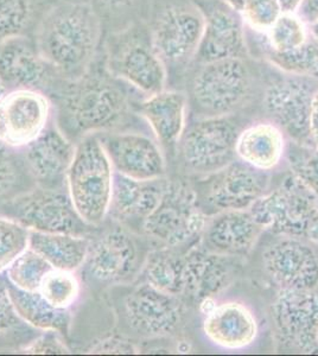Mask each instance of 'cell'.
Listing matches in <instances>:
<instances>
[{"label":"cell","mask_w":318,"mask_h":356,"mask_svg":"<svg viewBox=\"0 0 318 356\" xmlns=\"http://www.w3.org/2000/svg\"><path fill=\"white\" fill-rule=\"evenodd\" d=\"M100 36V19L90 5L65 3L40 22L36 47L51 68L73 81L88 72Z\"/></svg>","instance_id":"1"},{"label":"cell","mask_w":318,"mask_h":356,"mask_svg":"<svg viewBox=\"0 0 318 356\" xmlns=\"http://www.w3.org/2000/svg\"><path fill=\"white\" fill-rule=\"evenodd\" d=\"M129 112V100L112 79L89 72L73 80L61 97V114L68 129L92 134L119 125Z\"/></svg>","instance_id":"2"},{"label":"cell","mask_w":318,"mask_h":356,"mask_svg":"<svg viewBox=\"0 0 318 356\" xmlns=\"http://www.w3.org/2000/svg\"><path fill=\"white\" fill-rule=\"evenodd\" d=\"M69 197L89 226L100 225L109 213L114 169L100 138L87 134L75 147L67 172Z\"/></svg>","instance_id":"3"},{"label":"cell","mask_w":318,"mask_h":356,"mask_svg":"<svg viewBox=\"0 0 318 356\" xmlns=\"http://www.w3.org/2000/svg\"><path fill=\"white\" fill-rule=\"evenodd\" d=\"M250 211L264 231L299 239L318 235V197L294 174L262 196Z\"/></svg>","instance_id":"4"},{"label":"cell","mask_w":318,"mask_h":356,"mask_svg":"<svg viewBox=\"0 0 318 356\" xmlns=\"http://www.w3.org/2000/svg\"><path fill=\"white\" fill-rule=\"evenodd\" d=\"M206 223L198 193L184 183L169 182L166 183L157 206L141 226L150 238L175 247L200 234Z\"/></svg>","instance_id":"5"},{"label":"cell","mask_w":318,"mask_h":356,"mask_svg":"<svg viewBox=\"0 0 318 356\" xmlns=\"http://www.w3.org/2000/svg\"><path fill=\"white\" fill-rule=\"evenodd\" d=\"M238 137V126L225 115L195 122L181 138L183 164L193 174H215L234 162Z\"/></svg>","instance_id":"6"},{"label":"cell","mask_w":318,"mask_h":356,"mask_svg":"<svg viewBox=\"0 0 318 356\" xmlns=\"http://www.w3.org/2000/svg\"><path fill=\"white\" fill-rule=\"evenodd\" d=\"M107 70L144 93H161L166 86V69L161 57L137 30L131 29L109 40Z\"/></svg>","instance_id":"7"},{"label":"cell","mask_w":318,"mask_h":356,"mask_svg":"<svg viewBox=\"0 0 318 356\" xmlns=\"http://www.w3.org/2000/svg\"><path fill=\"white\" fill-rule=\"evenodd\" d=\"M13 220L30 232L84 235L89 225L81 219L69 194L40 188L19 195L10 203Z\"/></svg>","instance_id":"8"},{"label":"cell","mask_w":318,"mask_h":356,"mask_svg":"<svg viewBox=\"0 0 318 356\" xmlns=\"http://www.w3.org/2000/svg\"><path fill=\"white\" fill-rule=\"evenodd\" d=\"M274 332L286 348L301 353L318 349V288L279 290L271 304Z\"/></svg>","instance_id":"9"},{"label":"cell","mask_w":318,"mask_h":356,"mask_svg":"<svg viewBox=\"0 0 318 356\" xmlns=\"http://www.w3.org/2000/svg\"><path fill=\"white\" fill-rule=\"evenodd\" d=\"M270 178L262 170L244 162L230 163L222 170L208 175V181L198 191L203 209L221 211L250 209L267 193Z\"/></svg>","instance_id":"10"},{"label":"cell","mask_w":318,"mask_h":356,"mask_svg":"<svg viewBox=\"0 0 318 356\" xmlns=\"http://www.w3.org/2000/svg\"><path fill=\"white\" fill-rule=\"evenodd\" d=\"M248 90V74L240 58L207 63L193 81V99L200 110L221 117L237 110Z\"/></svg>","instance_id":"11"},{"label":"cell","mask_w":318,"mask_h":356,"mask_svg":"<svg viewBox=\"0 0 318 356\" xmlns=\"http://www.w3.org/2000/svg\"><path fill=\"white\" fill-rule=\"evenodd\" d=\"M318 90L317 82L308 77H294L276 82L266 90L264 107L291 139L309 145L311 104Z\"/></svg>","instance_id":"12"},{"label":"cell","mask_w":318,"mask_h":356,"mask_svg":"<svg viewBox=\"0 0 318 356\" xmlns=\"http://www.w3.org/2000/svg\"><path fill=\"white\" fill-rule=\"evenodd\" d=\"M262 260L264 270L279 290L318 288V255L303 239L284 236L267 246Z\"/></svg>","instance_id":"13"},{"label":"cell","mask_w":318,"mask_h":356,"mask_svg":"<svg viewBox=\"0 0 318 356\" xmlns=\"http://www.w3.org/2000/svg\"><path fill=\"white\" fill-rule=\"evenodd\" d=\"M124 312L129 328L150 339L171 335L182 320V305L177 297L146 283L126 296Z\"/></svg>","instance_id":"14"},{"label":"cell","mask_w":318,"mask_h":356,"mask_svg":"<svg viewBox=\"0 0 318 356\" xmlns=\"http://www.w3.org/2000/svg\"><path fill=\"white\" fill-rule=\"evenodd\" d=\"M205 22L201 13L186 6H173L159 15L151 35L154 51L161 61H186L198 51Z\"/></svg>","instance_id":"15"},{"label":"cell","mask_w":318,"mask_h":356,"mask_svg":"<svg viewBox=\"0 0 318 356\" xmlns=\"http://www.w3.org/2000/svg\"><path fill=\"white\" fill-rule=\"evenodd\" d=\"M100 138L114 172L137 181H158L166 176L161 147L139 134H106Z\"/></svg>","instance_id":"16"},{"label":"cell","mask_w":318,"mask_h":356,"mask_svg":"<svg viewBox=\"0 0 318 356\" xmlns=\"http://www.w3.org/2000/svg\"><path fill=\"white\" fill-rule=\"evenodd\" d=\"M6 146L22 147L33 142L47 127L48 99L35 89H17L0 99Z\"/></svg>","instance_id":"17"},{"label":"cell","mask_w":318,"mask_h":356,"mask_svg":"<svg viewBox=\"0 0 318 356\" xmlns=\"http://www.w3.org/2000/svg\"><path fill=\"white\" fill-rule=\"evenodd\" d=\"M139 263L136 240L124 229L106 232L89 245L85 265L89 275L107 283L125 280L134 275Z\"/></svg>","instance_id":"18"},{"label":"cell","mask_w":318,"mask_h":356,"mask_svg":"<svg viewBox=\"0 0 318 356\" xmlns=\"http://www.w3.org/2000/svg\"><path fill=\"white\" fill-rule=\"evenodd\" d=\"M186 257L184 295L203 305L230 286L235 277L234 257L218 254L206 248H193Z\"/></svg>","instance_id":"19"},{"label":"cell","mask_w":318,"mask_h":356,"mask_svg":"<svg viewBox=\"0 0 318 356\" xmlns=\"http://www.w3.org/2000/svg\"><path fill=\"white\" fill-rule=\"evenodd\" d=\"M203 232L206 250L235 258L250 254L264 229L250 209H244L214 215Z\"/></svg>","instance_id":"20"},{"label":"cell","mask_w":318,"mask_h":356,"mask_svg":"<svg viewBox=\"0 0 318 356\" xmlns=\"http://www.w3.org/2000/svg\"><path fill=\"white\" fill-rule=\"evenodd\" d=\"M50 68L36 44L26 37H15L0 43V82L5 88L37 90L48 80Z\"/></svg>","instance_id":"21"},{"label":"cell","mask_w":318,"mask_h":356,"mask_svg":"<svg viewBox=\"0 0 318 356\" xmlns=\"http://www.w3.org/2000/svg\"><path fill=\"white\" fill-rule=\"evenodd\" d=\"M75 147L55 127L47 129L25 146V163L29 172L45 188H53L67 177L73 162Z\"/></svg>","instance_id":"22"},{"label":"cell","mask_w":318,"mask_h":356,"mask_svg":"<svg viewBox=\"0 0 318 356\" xmlns=\"http://www.w3.org/2000/svg\"><path fill=\"white\" fill-rule=\"evenodd\" d=\"M203 330L213 343L225 349H242L253 343L258 323L244 304L227 302L206 312Z\"/></svg>","instance_id":"23"},{"label":"cell","mask_w":318,"mask_h":356,"mask_svg":"<svg viewBox=\"0 0 318 356\" xmlns=\"http://www.w3.org/2000/svg\"><path fill=\"white\" fill-rule=\"evenodd\" d=\"M232 10L216 6L208 13L196 51L201 63L240 58L245 51L241 24Z\"/></svg>","instance_id":"24"},{"label":"cell","mask_w":318,"mask_h":356,"mask_svg":"<svg viewBox=\"0 0 318 356\" xmlns=\"http://www.w3.org/2000/svg\"><path fill=\"white\" fill-rule=\"evenodd\" d=\"M186 100L178 92H161L150 95L141 106V115L145 118L153 134L163 147L173 150L186 127Z\"/></svg>","instance_id":"25"},{"label":"cell","mask_w":318,"mask_h":356,"mask_svg":"<svg viewBox=\"0 0 318 356\" xmlns=\"http://www.w3.org/2000/svg\"><path fill=\"white\" fill-rule=\"evenodd\" d=\"M161 181H137L116 172L109 213L120 221L143 223L161 200L166 186Z\"/></svg>","instance_id":"26"},{"label":"cell","mask_w":318,"mask_h":356,"mask_svg":"<svg viewBox=\"0 0 318 356\" xmlns=\"http://www.w3.org/2000/svg\"><path fill=\"white\" fill-rule=\"evenodd\" d=\"M284 146L280 129L271 124H258L239 134L235 151L241 162L258 170L267 171L280 163Z\"/></svg>","instance_id":"27"},{"label":"cell","mask_w":318,"mask_h":356,"mask_svg":"<svg viewBox=\"0 0 318 356\" xmlns=\"http://www.w3.org/2000/svg\"><path fill=\"white\" fill-rule=\"evenodd\" d=\"M89 243L82 235L30 232L29 248L43 257L53 268L74 272L85 265Z\"/></svg>","instance_id":"28"},{"label":"cell","mask_w":318,"mask_h":356,"mask_svg":"<svg viewBox=\"0 0 318 356\" xmlns=\"http://www.w3.org/2000/svg\"><path fill=\"white\" fill-rule=\"evenodd\" d=\"M8 293L20 320L43 332L65 334L68 332L70 314L68 309H57L49 304L40 292L23 291L8 286Z\"/></svg>","instance_id":"29"},{"label":"cell","mask_w":318,"mask_h":356,"mask_svg":"<svg viewBox=\"0 0 318 356\" xmlns=\"http://www.w3.org/2000/svg\"><path fill=\"white\" fill-rule=\"evenodd\" d=\"M145 283L169 295H184L186 257L173 250H158L146 257L143 266Z\"/></svg>","instance_id":"30"},{"label":"cell","mask_w":318,"mask_h":356,"mask_svg":"<svg viewBox=\"0 0 318 356\" xmlns=\"http://www.w3.org/2000/svg\"><path fill=\"white\" fill-rule=\"evenodd\" d=\"M53 267L47 260L31 248L22 252L6 268V277L10 284L23 291L36 292L40 283Z\"/></svg>","instance_id":"31"},{"label":"cell","mask_w":318,"mask_h":356,"mask_svg":"<svg viewBox=\"0 0 318 356\" xmlns=\"http://www.w3.org/2000/svg\"><path fill=\"white\" fill-rule=\"evenodd\" d=\"M49 304L57 309H69L80 295V283L73 272L51 268L38 290Z\"/></svg>","instance_id":"32"},{"label":"cell","mask_w":318,"mask_h":356,"mask_svg":"<svg viewBox=\"0 0 318 356\" xmlns=\"http://www.w3.org/2000/svg\"><path fill=\"white\" fill-rule=\"evenodd\" d=\"M269 58L286 73L301 76H311L318 73V44L316 43L305 42L301 47L286 51L272 49Z\"/></svg>","instance_id":"33"},{"label":"cell","mask_w":318,"mask_h":356,"mask_svg":"<svg viewBox=\"0 0 318 356\" xmlns=\"http://www.w3.org/2000/svg\"><path fill=\"white\" fill-rule=\"evenodd\" d=\"M30 231L16 220L0 216V272L29 247Z\"/></svg>","instance_id":"34"},{"label":"cell","mask_w":318,"mask_h":356,"mask_svg":"<svg viewBox=\"0 0 318 356\" xmlns=\"http://www.w3.org/2000/svg\"><path fill=\"white\" fill-rule=\"evenodd\" d=\"M30 15L29 0H0V43L22 36Z\"/></svg>","instance_id":"35"},{"label":"cell","mask_w":318,"mask_h":356,"mask_svg":"<svg viewBox=\"0 0 318 356\" xmlns=\"http://www.w3.org/2000/svg\"><path fill=\"white\" fill-rule=\"evenodd\" d=\"M271 45L273 50L286 51L305 43V31L302 22L290 15H283L276 21L270 33Z\"/></svg>","instance_id":"36"},{"label":"cell","mask_w":318,"mask_h":356,"mask_svg":"<svg viewBox=\"0 0 318 356\" xmlns=\"http://www.w3.org/2000/svg\"><path fill=\"white\" fill-rule=\"evenodd\" d=\"M242 13L254 28L271 29L282 16V8L278 0H250L242 8Z\"/></svg>","instance_id":"37"},{"label":"cell","mask_w":318,"mask_h":356,"mask_svg":"<svg viewBox=\"0 0 318 356\" xmlns=\"http://www.w3.org/2000/svg\"><path fill=\"white\" fill-rule=\"evenodd\" d=\"M294 174L301 178L318 197V149L291 157Z\"/></svg>","instance_id":"38"},{"label":"cell","mask_w":318,"mask_h":356,"mask_svg":"<svg viewBox=\"0 0 318 356\" xmlns=\"http://www.w3.org/2000/svg\"><path fill=\"white\" fill-rule=\"evenodd\" d=\"M20 171L13 154L0 143V200L13 193L19 183Z\"/></svg>","instance_id":"39"},{"label":"cell","mask_w":318,"mask_h":356,"mask_svg":"<svg viewBox=\"0 0 318 356\" xmlns=\"http://www.w3.org/2000/svg\"><path fill=\"white\" fill-rule=\"evenodd\" d=\"M23 321L20 320L13 307V300L8 293V286L0 282V334L10 332L18 327Z\"/></svg>","instance_id":"40"},{"label":"cell","mask_w":318,"mask_h":356,"mask_svg":"<svg viewBox=\"0 0 318 356\" xmlns=\"http://www.w3.org/2000/svg\"><path fill=\"white\" fill-rule=\"evenodd\" d=\"M43 336L38 337L25 347L24 352L28 354H67L69 353L65 344L57 336L58 332H45Z\"/></svg>","instance_id":"41"},{"label":"cell","mask_w":318,"mask_h":356,"mask_svg":"<svg viewBox=\"0 0 318 356\" xmlns=\"http://www.w3.org/2000/svg\"><path fill=\"white\" fill-rule=\"evenodd\" d=\"M93 354H133L136 353V348L129 341L117 339V337H109L106 340L97 342L94 347H92L90 352Z\"/></svg>","instance_id":"42"},{"label":"cell","mask_w":318,"mask_h":356,"mask_svg":"<svg viewBox=\"0 0 318 356\" xmlns=\"http://www.w3.org/2000/svg\"><path fill=\"white\" fill-rule=\"evenodd\" d=\"M299 10L304 21L314 24L318 21V0H302Z\"/></svg>","instance_id":"43"},{"label":"cell","mask_w":318,"mask_h":356,"mask_svg":"<svg viewBox=\"0 0 318 356\" xmlns=\"http://www.w3.org/2000/svg\"><path fill=\"white\" fill-rule=\"evenodd\" d=\"M310 134L312 142L318 144V90L315 94L311 104Z\"/></svg>","instance_id":"44"},{"label":"cell","mask_w":318,"mask_h":356,"mask_svg":"<svg viewBox=\"0 0 318 356\" xmlns=\"http://www.w3.org/2000/svg\"><path fill=\"white\" fill-rule=\"evenodd\" d=\"M302 0H278L279 5L282 8L283 13H291L294 8H297Z\"/></svg>","instance_id":"45"},{"label":"cell","mask_w":318,"mask_h":356,"mask_svg":"<svg viewBox=\"0 0 318 356\" xmlns=\"http://www.w3.org/2000/svg\"><path fill=\"white\" fill-rule=\"evenodd\" d=\"M248 1L250 0H227V3H228L230 8H234V10H239V11H242V8Z\"/></svg>","instance_id":"46"},{"label":"cell","mask_w":318,"mask_h":356,"mask_svg":"<svg viewBox=\"0 0 318 356\" xmlns=\"http://www.w3.org/2000/svg\"><path fill=\"white\" fill-rule=\"evenodd\" d=\"M101 1H104L109 6H124V5L131 3V0H101Z\"/></svg>","instance_id":"47"},{"label":"cell","mask_w":318,"mask_h":356,"mask_svg":"<svg viewBox=\"0 0 318 356\" xmlns=\"http://www.w3.org/2000/svg\"><path fill=\"white\" fill-rule=\"evenodd\" d=\"M5 129L4 120H3V113H1V107H0V143L4 144Z\"/></svg>","instance_id":"48"},{"label":"cell","mask_w":318,"mask_h":356,"mask_svg":"<svg viewBox=\"0 0 318 356\" xmlns=\"http://www.w3.org/2000/svg\"><path fill=\"white\" fill-rule=\"evenodd\" d=\"M5 94H6V88H5L4 86H3V83L0 82V99L4 97Z\"/></svg>","instance_id":"49"},{"label":"cell","mask_w":318,"mask_h":356,"mask_svg":"<svg viewBox=\"0 0 318 356\" xmlns=\"http://www.w3.org/2000/svg\"><path fill=\"white\" fill-rule=\"evenodd\" d=\"M312 31H314L315 37L318 40V21L315 23L314 30H312Z\"/></svg>","instance_id":"50"}]
</instances>
